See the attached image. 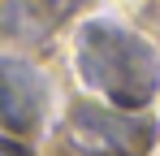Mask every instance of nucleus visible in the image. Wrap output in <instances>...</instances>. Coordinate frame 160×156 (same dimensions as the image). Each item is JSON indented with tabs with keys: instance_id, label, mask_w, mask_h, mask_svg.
I'll return each mask as SVG.
<instances>
[{
	"instance_id": "f03ea898",
	"label": "nucleus",
	"mask_w": 160,
	"mask_h": 156,
	"mask_svg": "<svg viewBox=\"0 0 160 156\" xmlns=\"http://www.w3.org/2000/svg\"><path fill=\"white\" fill-rule=\"evenodd\" d=\"M156 130L138 117L82 100L65 117V148L74 156H147Z\"/></svg>"
},
{
	"instance_id": "7ed1b4c3",
	"label": "nucleus",
	"mask_w": 160,
	"mask_h": 156,
	"mask_svg": "<svg viewBox=\"0 0 160 156\" xmlns=\"http://www.w3.org/2000/svg\"><path fill=\"white\" fill-rule=\"evenodd\" d=\"M48 113V78L18 56H0V126L35 134Z\"/></svg>"
},
{
	"instance_id": "f257e3e1",
	"label": "nucleus",
	"mask_w": 160,
	"mask_h": 156,
	"mask_svg": "<svg viewBox=\"0 0 160 156\" xmlns=\"http://www.w3.org/2000/svg\"><path fill=\"white\" fill-rule=\"evenodd\" d=\"M74 56H78V74L87 78V87L121 108H143L160 87L156 48L117 22L82 26Z\"/></svg>"
},
{
	"instance_id": "20e7f679",
	"label": "nucleus",
	"mask_w": 160,
	"mask_h": 156,
	"mask_svg": "<svg viewBox=\"0 0 160 156\" xmlns=\"http://www.w3.org/2000/svg\"><path fill=\"white\" fill-rule=\"evenodd\" d=\"M0 156H30L22 143H13V139H0Z\"/></svg>"
}]
</instances>
